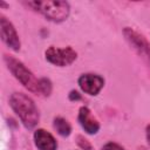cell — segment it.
Instances as JSON below:
<instances>
[{"label": "cell", "mask_w": 150, "mask_h": 150, "mask_svg": "<svg viewBox=\"0 0 150 150\" xmlns=\"http://www.w3.org/2000/svg\"><path fill=\"white\" fill-rule=\"evenodd\" d=\"M4 61L9 69V71L14 75V77L29 91L42 95V96H48L52 93V82L46 79H38L35 75L19 60L13 57L12 55H4Z\"/></svg>", "instance_id": "6da1fadb"}, {"label": "cell", "mask_w": 150, "mask_h": 150, "mask_svg": "<svg viewBox=\"0 0 150 150\" xmlns=\"http://www.w3.org/2000/svg\"><path fill=\"white\" fill-rule=\"evenodd\" d=\"M9 105L19 116L20 121L27 129H33L40 120L39 110L34 101L23 93H13L9 97Z\"/></svg>", "instance_id": "7a4b0ae2"}, {"label": "cell", "mask_w": 150, "mask_h": 150, "mask_svg": "<svg viewBox=\"0 0 150 150\" xmlns=\"http://www.w3.org/2000/svg\"><path fill=\"white\" fill-rule=\"evenodd\" d=\"M26 5L32 7L34 11L40 12L53 22L64 21L70 12V7L67 1H29L26 2Z\"/></svg>", "instance_id": "3957f363"}, {"label": "cell", "mask_w": 150, "mask_h": 150, "mask_svg": "<svg viewBox=\"0 0 150 150\" xmlns=\"http://www.w3.org/2000/svg\"><path fill=\"white\" fill-rule=\"evenodd\" d=\"M45 55H46V60L48 62H50L52 64L57 66V67L69 66L77 57V53L71 47L56 48V47L52 46L46 50Z\"/></svg>", "instance_id": "277c9868"}, {"label": "cell", "mask_w": 150, "mask_h": 150, "mask_svg": "<svg viewBox=\"0 0 150 150\" xmlns=\"http://www.w3.org/2000/svg\"><path fill=\"white\" fill-rule=\"evenodd\" d=\"M123 34L127 39V41L130 43V46H132V48L148 62V64L150 66V45L146 41V39L141 35L139 33H137L136 30H134L132 28H124Z\"/></svg>", "instance_id": "5b68a950"}, {"label": "cell", "mask_w": 150, "mask_h": 150, "mask_svg": "<svg viewBox=\"0 0 150 150\" xmlns=\"http://www.w3.org/2000/svg\"><path fill=\"white\" fill-rule=\"evenodd\" d=\"M0 29H1V39L2 41L13 50H19L20 49V39L19 35L14 28V26L12 25V22L9 20H7V18H5L4 15H1L0 18Z\"/></svg>", "instance_id": "8992f818"}, {"label": "cell", "mask_w": 150, "mask_h": 150, "mask_svg": "<svg viewBox=\"0 0 150 150\" xmlns=\"http://www.w3.org/2000/svg\"><path fill=\"white\" fill-rule=\"evenodd\" d=\"M79 86L86 94L95 96L103 88L104 80H103V77H101L97 74L88 73V74H83L79 77Z\"/></svg>", "instance_id": "52a82bcc"}, {"label": "cell", "mask_w": 150, "mask_h": 150, "mask_svg": "<svg viewBox=\"0 0 150 150\" xmlns=\"http://www.w3.org/2000/svg\"><path fill=\"white\" fill-rule=\"evenodd\" d=\"M79 122L83 130L89 135H95L100 130L98 121L93 116L88 107H81L79 110Z\"/></svg>", "instance_id": "ba28073f"}, {"label": "cell", "mask_w": 150, "mask_h": 150, "mask_svg": "<svg viewBox=\"0 0 150 150\" xmlns=\"http://www.w3.org/2000/svg\"><path fill=\"white\" fill-rule=\"evenodd\" d=\"M34 142L39 150H56L57 143L53 135L45 129H38L34 132Z\"/></svg>", "instance_id": "9c48e42d"}, {"label": "cell", "mask_w": 150, "mask_h": 150, "mask_svg": "<svg viewBox=\"0 0 150 150\" xmlns=\"http://www.w3.org/2000/svg\"><path fill=\"white\" fill-rule=\"evenodd\" d=\"M54 128L57 131V134L62 137H67L71 132V125L69 122L63 117H55L54 118Z\"/></svg>", "instance_id": "30bf717a"}, {"label": "cell", "mask_w": 150, "mask_h": 150, "mask_svg": "<svg viewBox=\"0 0 150 150\" xmlns=\"http://www.w3.org/2000/svg\"><path fill=\"white\" fill-rule=\"evenodd\" d=\"M76 139H77V144H79V145H80V148H82L83 150H93L91 144H90V143H89V141H88V139H86L83 136L79 135V136L76 137Z\"/></svg>", "instance_id": "8fae6325"}, {"label": "cell", "mask_w": 150, "mask_h": 150, "mask_svg": "<svg viewBox=\"0 0 150 150\" xmlns=\"http://www.w3.org/2000/svg\"><path fill=\"white\" fill-rule=\"evenodd\" d=\"M102 150H124L123 146H121L120 144L117 143H114V142H109L107 144H104L102 146Z\"/></svg>", "instance_id": "7c38bea8"}, {"label": "cell", "mask_w": 150, "mask_h": 150, "mask_svg": "<svg viewBox=\"0 0 150 150\" xmlns=\"http://www.w3.org/2000/svg\"><path fill=\"white\" fill-rule=\"evenodd\" d=\"M69 100L74 101V100H81V95L76 91V90H71L69 94Z\"/></svg>", "instance_id": "4fadbf2b"}, {"label": "cell", "mask_w": 150, "mask_h": 150, "mask_svg": "<svg viewBox=\"0 0 150 150\" xmlns=\"http://www.w3.org/2000/svg\"><path fill=\"white\" fill-rule=\"evenodd\" d=\"M146 139H148V143L150 144V124L146 127Z\"/></svg>", "instance_id": "5bb4252c"}]
</instances>
